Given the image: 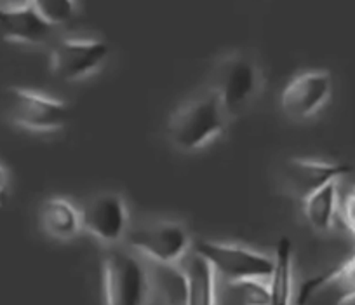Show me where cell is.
Masks as SVG:
<instances>
[{
  "label": "cell",
  "mask_w": 355,
  "mask_h": 305,
  "mask_svg": "<svg viewBox=\"0 0 355 305\" xmlns=\"http://www.w3.org/2000/svg\"><path fill=\"white\" fill-rule=\"evenodd\" d=\"M352 173V167L343 163H327V160L291 157L284 166V183L293 195L303 201L333 181Z\"/></svg>",
  "instance_id": "8fae6325"
},
{
  "label": "cell",
  "mask_w": 355,
  "mask_h": 305,
  "mask_svg": "<svg viewBox=\"0 0 355 305\" xmlns=\"http://www.w3.org/2000/svg\"><path fill=\"white\" fill-rule=\"evenodd\" d=\"M132 252L157 265H178L187 258L192 246L189 231L174 220H159L129 229L125 238Z\"/></svg>",
  "instance_id": "8992f818"
},
{
  "label": "cell",
  "mask_w": 355,
  "mask_h": 305,
  "mask_svg": "<svg viewBox=\"0 0 355 305\" xmlns=\"http://www.w3.org/2000/svg\"><path fill=\"white\" fill-rule=\"evenodd\" d=\"M193 253L206 260L214 274L228 284L268 281L274 270V256L235 242L200 239L193 246Z\"/></svg>",
  "instance_id": "277c9868"
},
{
  "label": "cell",
  "mask_w": 355,
  "mask_h": 305,
  "mask_svg": "<svg viewBox=\"0 0 355 305\" xmlns=\"http://www.w3.org/2000/svg\"><path fill=\"white\" fill-rule=\"evenodd\" d=\"M105 305H148L150 269L131 249L108 248L101 262Z\"/></svg>",
  "instance_id": "7a4b0ae2"
},
{
  "label": "cell",
  "mask_w": 355,
  "mask_h": 305,
  "mask_svg": "<svg viewBox=\"0 0 355 305\" xmlns=\"http://www.w3.org/2000/svg\"><path fill=\"white\" fill-rule=\"evenodd\" d=\"M340 208V194H338V181L326 185L320 190L303 199V217L306 224L315 232H329L334 224V215Z\"/></svg>",
  "instance_id": "e0dca14e"
},
{
  "label": "cell",
  "mask_w": 355,
  "mask_h": 305,
  "mask_svg": "<svg viewBox=\"0 0 355 305\" xmlns=\"http://www.w3.org/2000/svg\"><path fill=\"white\" fill-rule=\"evenodd\" d=\"M51 26L35 8V2H0V35L6 42L42 46L51 39Z\"/></svg>",
  "instance_id": "30bf717a"
},
{
  "label": "cell",
  "mask_w": 355,
  "mask_h": 305,
  "mask_svg": "<svg viewBox=\"0 0 355 305\" xmlns=\"http://www.w3.org/2000/svg\"><path fill=\"white\" fill-rule=\"evenodd\" d=\"M183 270L187 276L185 305H218V276L209 263L192 253Z\"/></svg>",
  "instance_id": "9a60e30c"
},
{
  "label": "cell",
  "mask_w": 355,
  "mask_h": 305,
  "mask_svg": "<svg viewBox=\"0 0 355 305\" xmlns=\"http://www.w3.org/2000/svg\"><path fill=\"white\" fill-rule=\"evenodd\" d=\"M8 188H9V171L4 164H0V201L4 199Z\"/></svg>",
  "instance_id": "44dd1931"
},
{
  "label": "cell",
  "mask_w": 355,
  "mask_h": 305,
  "mask_svg": "<svg viewBox=\"0 0 355 305\" xmlns=\"http://www.w3.org/2000/svg\"><path fill=\"white\" fill-rule=\"evenodd\" d=\"M82 231L108 248L125 241L129 234V210L124 197L114 192L100 194L80 210Z\"/></svg>",
  "instance_id": "ba28073f"
},
{
  "label": "cell",
  "mask_w": 355,
  "mask_h": 305,
  "mask_svg": "<svg viewBox=\"0 0 355 305\" xmlns=\"http://www.w3.org/2000/svg\"><path fill=\"white\" fill-rule=\"evenodd\" d=\"M234 290L239 305H268V284L266 281H244L228 284Z\"/></svg>",
  "instance_id": "d6986e66"
},
{
  "label": "cell",
  "mask_w": 355,
  "mask_h": 305,
  "mask_svg": "<svg viewBox=\"0 0 355 305\" xmlns=\"http://www.w3.org/2000/svg\"><path fill=\"white\" fill-rule=\"evenodd\" d=\"M333 79L326 70L303 72L295 75L281 92V108L293 121H306L319 114L329 101Z\"/></svg>",
  "instance_id": "9c48e42d"
},
{
  "label": "cell",
  "mask_w": 355,
  "mask_h": 305,
  "mask_svg": "<svg viewBox=\"0 0 355 305\" xmlns=\"http://www.w3.org/2000/svg\"><path fill=\"white\" fill-rule=\"evenodd\" d=\"M261 88L263 75L258 63L248 54L228 53L218 60L209 89L218 96L232 121L251 107Z\"/></svg>",
  "instance_id": "3957f363"
},
{
  "label": "cell",
  "mask_w": 355,
  "mask_h": 305,
  "mask_svg": "<svg viewBox=\"0 0 355 305\" xmlns=\"http://www.w3.org/2000/svg\"><path fill=\"white\" fill-rule=\"evenodd\" d=\"M313 298H324L329 305L355 302V255L341 265L306 279L296 295V304L306 305Z\"/></svg>",
  "instance_id": "7c38bea8"
},
{
  "label": "cell",
  "mask_w": 355,
  "mask_h": 305,
  "mask_svg": "<svg viewBox=\"0 0 355 305\" xmlns=\"http://www.w3.org/2000/svg\"><path fill=\"white\" fill-rule=\"evenodd\" d=\"M148 269L152 298L155 297L162 305L187 304V276L183 267L150 263Z\"/></svg>",
  "instance_id": "2e32d148"
},
{
  "label": "cell",
  "mask_w": 355,
  "mask_h": 305,
  "mask_svg": "<svg viewBox=\"0 0 355 305\" xmlns=\"http://www.w3.org/2000/svg\"><path fill=\"white\" fill-rule=\"evenodd\" d=\"M293 241L289 238L279 239L275 246L274 270L268 277V305H295L293 286Z\"/></svg>",
  "instance_id": "5bb4252c"
},
{
  "label": "cell",
  "mask_w": 355,
  "mask_h": 305,
  "mask_svg": "<svg viewBox=\"0 0 355 305\" xmlns=\"http://www.w3.org/2000/svg\"><path fill=\"white\" fill-rule=\"evenodd\" d=\"M8 117L19 129L51 135L68 124L70 107L67 101L30 88L8 89Z\"/></svg>",
  "instance_id": "5b68a950"
},
{
  "label": "cell",
  "mask_w": 355,
  "mask_h": 305,
  "mask_svg": "<svg viewBox=\"0 0 355 305\" xmlns=\"http://www.w3.org/2000/svg\"><path fill=\"white\" fill-rule=\"evenodd\" d=\"M35 8L39 15L54 28L67 25L77 13V4L71 0H39L35 2Z\"/></svg>",
  "instance_id": "ac0fdd59"
},
{
  "label": "cell",
  "mask_w": 355,
  "mask_h": 305,
  "mask_svg": "<svg viewBox=\"0 0 355 305\" xmlns=\"http://www.w3.org/2000/svg\"><path fill=\"white\" fill-rule=\"evenodd\" d=\"M340 211L341 218H343V224L347 225V229L355 238V185L348 188V192L345 194L343 201L340 204Z\"/></svg>",
  "instance_id": "ffe728a7"
},
{
  "label": "cell",
  "mask_w": 355,
  "mask_h": 305,
  "mask_svg": "<svg viewBox=\"0 0 355 305\" xmlns=\"http://www.w3.org/2000/svg\"><path fill=\"white\" fill-rule=\"evenodd\" d=\"M110 56V46L94 37H64L51 49L53 75L64 82H80L93 77Z\"/></svg>",
  "instance_id": "52a82bcc"
},
{
  "label": "cell",
  "mask_w": 355,
  "mask_h": 305,
  "mask_svg": "<svg viewBox=\"0 0 355 305\" xmlns=\"http://www.w3.org/2000/svg\"><path fill=\"white\" fill-rule=\"evenodd\" d=\"M40 225L56 241H71L84 232L80 210L67 197H51L44 202L40 208Z\"/></svg>",
  "instance_id": "4fadbf2b"
},
{
  "label": "cell",
  "mask_w": 355,
  "mask_h": 305,
  "mask_svg": "<svg viewBox=\"0 0 355 305\" xmlns=\"http://www.w3.org/2000/svg\"><path fill=\"white\" fill-rule=\"evenodd\" d=\"M228 122L218 96L207 89L174 110L167 124V138L180 152L197 154L221 138Z\"/></svg>",
  "instance_id": "6da1fadb"
}]
</instances>
